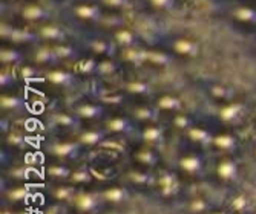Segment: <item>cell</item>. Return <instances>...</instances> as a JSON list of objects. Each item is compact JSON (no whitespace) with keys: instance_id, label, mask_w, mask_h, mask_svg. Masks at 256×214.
<instances>
[{"instance_id":"cell-47","label":"cell","mask_w":256,"mask_h":214,"mask_svg":"<svg viewBox=\"0 0 256 214\" xmlns=\"http://www.w3.org/2000/svg\"><path fill=\"white\" fill-rule=\"evenodd\" d=\"M152 3L158 8H169L174 5V0H152Z\"/></svg>"},{"instance_id":"cell-5","label":"cell","mask_w":256,"mask_h":214,"mask_svg":"<svg viewBox=\"0 0 256 214\" xmlns=\"http://www.w3.org/2000/svg\"><path fill=\"white\" fill-rule=\"evenodd\" d=\"M46 173H48V176L51 179H56V181H64V179H69L72 175V170L66 167V165H62V164H57V165H51V167H48V170H46Z\"/></svg>"},{"instance_id":"cell-15","label":"cell","mask_w":256,"mask_h":214,"mask_svg":"<svg viewBox=\"0 0 256 214\" xmlns=\"http://www.w3.org/2000/svg\"><path fill=\"white\" fill-rule=\"evenodd\" d=\"M102 107L96 106V104H82L77 107V115L82 118H86V120H90V118H97L102 115Z\"/></svg>"},{"instance_id":"cell-48","label":"cell","mask_w":256,"mask_h":214,"mask_svg":"<svg viewBox=\"0 0 256 214\" xmlns=\"http://www.w3.org/2000/svg\"><path fill=\"white\" fill-rule=\"evenodd\" d=\"M0 83H2V86L5 87V83H6V86H11V83H12V75L10 74V72H2V77H0Z\"/></svg>"},{"instance_id":"cell-14","label":"cell","mask_w":256,"mask_h":214,"mask_svg":"<svg viewBox=\"0 0 256 214\" xmlns=\"http://www.w3.org/2000/svg\"><path fill=\"white\" fill-rule=\"evenodd\" d=\"M241 112H242V106H241V104H230V106H226V107L220 112V116H221V120H222V121L232 123V121H235V120H236Z\"/></svg>"},{"instance_id":"cell-22","label":"cell","mask_w":256,"mask_h":214,"mask_svg":"<svg viewBox=\"0 0 256 214\" xmlns=\"http://www.w3.org/2000/svg\"><path fill=\"white\" fill-rule=\"evenodd\" d=\"M128 179L134 184V185H149L152 182V176L146 172H140V170H134L128 175Z\"/></svg>"},{"instance_id":"cell-2","label":"cell","mask_w":256,"mask_h":214,"mask_svg":"<svg viewBox=\"0 0 256 214\" xmlns=\"http://www.w3.org/2000/svg\"><path fill=\"white\" fill-rule=\"evenodd\" d=\"M216 175L221 181H232L238 175V162L230 158L222 159L216 167Z\"/></svg>"},{"instance_id":"cell-28","label":"cell","mask_w":256,"mask_h":214,"mask_svg":"<svg viewBox=\"0 0 256 214\" xmlns=\"http://www.w3.org/2000/svg\"><path fill=\"white\" fill-rule=\"evenodd\" d=\"M10 38L14 41H25V43H31V41L37 40L36 34H32L30 31H23V29H12Z\"/></svg>"},{"instance_id":"cell-12","label":"cell","mask_w":256,"mask_h":214,"mask_svg":"<svg viewBox=\"0 0 256 214\" xmlns=\"http://www.w3.org/2000/svg\"><path fill=\"white\" fill-rule=\"evenodd\" d=\"M48 80L58 86H68L74 81V75L69 72H63V70H54V72L48 74Z\"/></svg>"},{"instance_id":"cell-20","label":"cell","mask_w":256,"mask_h":214,"mask_svg":"<svg viewBox=\"0 0 256 214\" xmlns=\"http://www.w3.org/2000/svg\"><path fill=\"white\" fill-rule=\"evenodd\" d=\"M175 51L186 55H195L198 52V46L189 40H178L175 43Z\"/></svg>"},{"instance_id":"cell-1","label":"cell","mask_w":256,"mask_h":214,"mask_svg":"<svg viewBox=\"0 0 256 214\" xmlns=\"http://www.w3.org/2000/svg\"><path fill=\"white\" fill-rule=\"evenodd\" d=\"M156 185L160 188L161 195L164 198H174L180 192V181L175 173L164 172L161 173L160 178L156 179Z\"/></svg>"},{"instance_id":"cell-41","label":"cell","mask_w":256,"mask_h":214,"mask_svg":"<svg viewBox=\"0 0 256 214\" xmlns=\"http://www.w3.org/2000/svg\"><path fill=\"white\" fill-rule=\"evenodd\" d=\"M90 47L94 49L96 52H100V54H109V49H112V44L106 43V41H92L90 43Z\"/></svg>"},{"instance_id":"cell-25","label":"cell","mask_w":256,"mask_h":214,"mask_svg":"<svg viewBox=\"0 0 256 214\" xmlns=\"http://www.w3.org/2000/svg\"><path fill=\"white\" fill-rule=\"evenodd\" d=\"M76 14L82 18H97L100 15V9L90 5H80L76 8Z\"/></svg>"},{"instance_id":"cell-42","label":"cell","mask_w":256,"mask_h":214,"mask_svg":"<svg viewBox=\"0 0 256 214\" xmlns=\"http://www.w3.org/2000/svg\"><path fill=\"white\" fill-rule=\"evenodd\" d=\"M115 69H117V66H115V63H112V61H104L97 66V70L102 74H114Z\"/></svg>"},{"instance_id":"cell-39","label":"cell","mask_w":256,"mask_h":214,"mask_svg":"<svg viewBox=\"0 0 256 214\" xmlns=\"http://www.w3.org/2000/svg\"><path fill=\"white\" fill-rule=\"evenodd\" d=\"M174 124H175V127H178V129H190L192 121H190V118H189L188 115L180 113V115L175 116Z\"/></svg>"},{"instance_id":"cell-50","label":"cell","mask_w":256,"mask_h":214,"mask_svg":"<svg viewBox=\"0 0 256 214\" xmlns=\"http://www.w3.org/2000/svg\"><path fill=\"white\" fill-rule=\"evenodd\" d=\"M129 0H104V3L110 5V6H124L128 5Z\"/></svg>"},{"instance_id":"cell-18","label":"cell","mask_w":256,"mask_h":214,"mask_svg":"<svg viewBox=\"0 0 256 214\" xmlns=\"http://www.w3.org/2000/svg\"><path fill=\"white\" fill-rule=\"evenodd\" d=\"M36 60L40 63H57L60 60V57L57 55L56 49H51V47H42V49H38L36 54Z\"/></svg>"},{"instance_id":"cell-10","label":"cell","mask_w":256,"mask_h":214,"mask_svg":"<svg viewBox=\"0 0 256 214\" xmlns=\"http://www.w3.org/2000/svg\"><path fill=\"white\" fill-rule=\"evenodd\" d=\"M212 144L215 147L221 149V150H232L236 146V139H235V136L222 133V135H218V136L212 138Z\"/></svg>"},{"instance_id":"cell-30","label":"cell","mask_w":256,"mask_h":214,"mask_svg":"<svg viewBox=\"0 0 256 214\" xmlns=\"http://www.w3.org/2000/svg\"><path fill=\"white\" fill-rule=\"evenodd\" d=\"M143 139L148 141V142H152V144H154V142L161 139V129L158 126H149L143 132Z\"/></svg>"},{"instance_id":"cell-31","label":"cell","mask_w":256,"mask_h":214,"mask_svg":"<svg viewBox=\"0 0 256 214\" xmlns=\"http://www.w3.org/2000/svg\"><path fill=\"white\" fill-rule=\"evenodd\" d=\"M54 123L60 127H74L76 126V120L68 113H57L54 115Z\"/></svg>"},{"instance_id":"cell-32","label":"cell","mask_w":256,"mask_h":214,"mask_svg":"<svg viewBox=\"0 0 256 214\" xmlns=\"http://www.w3.org/2000/svg\"><path fill=\"white\" fill-rule=\"evenodd\" d=\"M126 58L129 61H134V63L148 61V51H143V49H128Z\"/></svg>"},{"instance_id":"cell-29","label":"cell","mask_w":256,"mask_h":214,"mask_svg":"<svg viewBox=\"0 0 256 214\" xmlns=\"http://www.w3.org/2000/svg\"><path fill=\"white\" fill-rule=\"evenodd\" d=\"M71 184H88L92 181V173L90 170H77V172H72L71 178H69Z\"/></svg>"},{"instance_id":"cell-45","label":"cell","mask_w":256,"mask_h":214,"mask_svg":"<svg viewBox=\"0 0 256 214\" xmlns=\"http://www.w3.org/2000/svg\"><path fill=\"white\" fill-rule=\"evenodd\" d=\"M78 67H80L82 72L89 74V72H92V69L96 67V64H94V61H92V60H88V61H82V63L78 64Z\"/></svg>"},{"instance_id":"cell-7","label":"cell","mask_w":256,"mask_h":214,"mask_svg":"<svg viewBox=\"0 0 256 214\" xmlns=\"http://www.w3.org/2000/svg\"><path fill=\"white\" fill-rule=\"evenodd\" d=\"M77 152V146L72 142H58V144L52 146L51 153L57 158H68L72 156Z\"/></svg>"},{"instance_id":"cell-11","label":"cell","mask_w":256,"mask_h":214,"mask_svg":"<svg viewBox=\"0 0 256 214\" xmlns=\"http://www.w3.org/2000/svg\"><path fill=\"white\" fill-rule=\"evenodd\" d=\"M104 138V133L103 132H97V130H89V132H84L78 142L83 146H98L100 142L103 141Z\"/></svg>"},{"instance_id":"cell-26","label":"cell","mask_w":256,"mask_h":214,"mask_svg":"<svg viewBox=\"0 0 256 214\" xmlns=\"http://www.w3.org/2000/svg\"><path fill=\"white\" fill-rule=\"evenodd\" d=\"M0 60L4 63H22L23 55L17 49H2V52H0Z\"/></svg>"},{"instance_id":"cell-49","label":"cell","mask_w":256,"mask_h":214,"mask_svg":"<svg viewBox=\"0 0 256 214\" xmlns=\"http://www.w3.org/2000/svg\"><path fill=\"white\" fill-rule=\"evenodd\" d=\"M8 142H10V144H12V146H18L20 142H22V136L20 135H16V133H10Z\"/></svg>"},{"instance_id":"cell-44","label":"cell","mask_w":256,"mask_h":214,"mask_svg":"<svg viewBox=\"0 0 256 214\" xmlns=\"http://www.w3.org/2000/svg\"><path fill=\"white\" fill-rule=\"evenodd\" d=\"M212 93L215 95V97H218V98H227L228 97V90L226 89V87H222V86H215L214 89H212Z\"/></svg>"},{"instance_id":"cell-17","label":"cell","mask_w":256,"mask_h":214,"mask_svg":"<svg viewBox=\"0 0 256 214\" xmlns=\"http://www.w3.org/2000/svg\"><path fill=\"white\" fill-rule=\"evenodd\" d=\"M158 109L161 110H180L181 109V101L176 97L172 95H166V97H161L156 103Z\"/></svg>"},{"instance_id":"cell-4","label":"cell","mask_w":256,"mask_h":214,"mask_svg":"<svg viewBox=\"0 0 256 214\" xmlns=\"http://www.w3.org/2000/svg\"><path fill=\"white\" fill-rule=\"evenodd\" d=\"M74 205L80 213H89L96 208L97 199L92 193H78L74 196Z\"/></svg>"},{"instance_id":"cell-33","label":"cell","mask_w":256,"mask_h":214,"mask_svg":"<svg viewBox=\"0 0 256 214\" xmlns=\"http://www.w3.org/2000/svg\"><path fill=\"white\" fill-rule=\"evenodd\" d=\"M20 104H22V101L18 97H6V95H4L2 100H0V106H2V109H6V110L18 109Z\"/></svg>"},{"instance_id":"cell-46","label":"cell","mask_w":256,"mask_h":214,"mask_svg":"<svg viewBox=\"0 0 256 214\" xmlns=\"http://www.w3.org/2000/svg\"><path fill=\"white\" fill-rule=\"evenodd\" d=\"M20 74H22L23 78H30V77H34L36 75V69L31 67V66H26V67H23L20 70Z\"/></svg>"},{"instance_id":"cell-13","label":"cell","mask_w":256,"mask_h":214,"mask_svg":"<svg viewBox=\"0 0 256 214\" xmlns=\"http://www.w3.org/2000/svg\"><path fill=\"white\" fill-rule=\"evenodd\" d=\"M23 17L28 18V20H42V18H48L50 14L46 9H43L42 6L38 5H30L26 6L25 9H23Z\"/></svg>"},{"instance_id":"cell-23","label":"cell","mask_w":256,"mask_h":214,"mask_svg":"<svg viewBox=\"0 0 256 214\" xmlns=\"http://www.w3.org/2000/svg\"><path fill=\"white\" fill-rule=\"evenodd\" d=\"M134 116L138 121H154L156 116V110L150 107H136L134 110Z\"/></svg>"},{"instance_id":"cell-38","label":"cell","mask_w":256,"mask_h":214,"mask_svg":"<svg viewBox=\"0 0 256 214\" xmlns=\"http://www.w3.org/2000/svg\"><path fill=\"white\" fill-rule=\"evenodd\" d=\"M54 49H56V52H57V55L60 58H74V57H77V52L72 49L71 46H57V47H54Z\"/></svg>"},{"instance_id":"cell-9","label":"cell","mask_w":256,"mask_h":214,"mask_svg":"<svg viewBox=\"0 0 256 214\" xmlns=\"http://www.w3.org/2000/svg\"><path fill=\"white\" fill-rule=\"evenodd\" d=\"M126 198V193L122 187H110L103 192V199L109 204H120Z\"/></svg>"},{"instance_id":"cell-21","label":"cell","mask_w":256,"mask_h":214,"mask_svg":"<svg viewBox=\"0 0 256 214\" xmlns=\"http://www.w3.org/2000/svg\"><path fill=\"white\" fill-rule=\"evenodd\" d=\"M74 193V188L69 187V185H57L54 190H52V198L58 202H64L68 199H71Z\"/></svg>"},{"instance_id":"cell-27","label":"cell","mask_w":256,"mask_h":214,"mask_svg":"<svg viewBox=\"0 0 256 214\" xmlns=\"http://www.w3.org/2000/svg\"><path fill=\"white\" fill-rule=\"evenodd\" d=\"M40 34L44 37V38H51V40H63L64 38V34L62 32L60 28L54 26V25H46L42 28Z\"/></svg>"},{"instance_id":"cell-8","label":"cell","mask_w":256,"mask_h":214,"mask_svg":"<svg viewBox=\"0 0 256 214\" xmlns=\"http://www.w3.org/2000/svg\"><path fill=\"white\" fill-rule=\"evenodd\" d=\"M109 132L114 133H128L130 130V121L126 118H112L106 124Z\"/></svg>"},{"instance_id":"cell-40","label":"cell","mask_w":256,"mask_h":214,"mask_svg":"<svg viewBox=\"0 0 256 214\" xmlns=\"http://www.w3.org/2000/svg\"><path fill=\"white\" fill-rule=\"evenodd\" d=\"M128 90L130 93H148L149 92V86L146 83H140V81H135V83H129L128 84Z\"/></svg>"},{"instance_id":"cell-34","label":"cell","mask_w":256,"mask_h":214,"mask_svg":"<svg viewBox=\"0 0 256 214\" xmlns=\"http://www.w3.org/2000/svg\"><path fill=\"white\" fill-rule=\"evenodd\" d=\"M235 15L242 21H256V9L252 8H240Z\"/></svg>"},{"instance_id":"cell-52","label":"cell","mask_w":256,"mask_h":214,"mask_svg":"<svg viewBox=\"0 0 256 214\" xmlns=\"http://www.w3.org/2000/svg\"><path fill=\"white\" fill-rule=\"evenodd\" d=\"M48 214H58V213H57V208H56V210L52 208V210H51V211H50Z\"/></svg>"},{"instance_id":"cell-16","label":"cell","mask_w":256,"mask_h":214,"mask_svg":"<svg viewBox=\"0 0 256 214\" xmlns=\"http://www.w3.org/2000/svg\"><path fill=\"white\" fill-rule=\"evenodd\" d=\"M136 159L148 167H152L158 162V153L154 149H142L136 153Z\"/></svg>"},{"instance_id":"cell-37","label":"cell","mask_w":256,"mask_h":214,"mask_svg":"<svg viewBox=\"0 0 256 214\" xmlns=\"http://www.w3.org/2000/svg\"><path fill=\"white\" fill-rule=\"evenodd\" d=\"M148 61H152L155 64H166L170 61V57L161 52H149L148 51Z\"/></svg>"},{"instance_id":"cell-6","label":"cell","mask_w":256,"mask_h":214,"mask_svg":"<svg viewBox=\"0 0 256 214\" xmlns=\"http://www.w3.org/2000/svg\"><path fill=\"white\" fill-rule=\"evenodd\" d=\"M250 205H252V199L248 198V195L241 193V195L235 196L234 199L230 201L228 208H230V211H234V213H244V211H247L250 208Z\"/></svg>"},{"instance_id":"cell-24","label":"cell","mask_w":256,"mask_h":214,"mask_svg":"<svg viewBox=\"0 0 256 214\" xmlns=\"http://www.w3.org/2000/svg\"><path fill=\"white\" fill-rule=\"evenodd\" d=\"M188 208H189V211H190L192 214H202V213L207 211L208 204H207V201H206L204 198L196 196V198H194V199L189 202Z\"/></svg>"},{"instance_id":"cell-36","label":"cell","mask_w":256,"mask_h":214,"mask_svg":"<svg viewBox=\"0 0 256 214\" xmlns=\"http://www.w3.org/2000/svg\"><path fill=\"white\" fill-rule=\"evenodd\" d=\"M28 192L25 187H17L14 190H11V192L8 193V199L12 201V202H18V201H23L26 198Z\"/></svg>"},{"instance_id":"cell-19","label":"cell","mask_w":256,"mask_h":214,"mask_svg":"<svg viewBox=\"0 0 256 214\" xmlns=\"http://www.w3.org/2000/svg\"><path fill=\"white\" fill-rule=\"evenodd\" d=\"M189 138L194 142H198V144H206V142H212V136L207 130L200 129V127H190L189 129Z\"/></svg>"},{"instance_id":"cell-43","label":"cell","mask_w":256,"mask_h":214,"mask_svg":"<svg viewBox=\"0 0 256 214\" xmlns=\"http://www.w3.org/2000/svg\"><path fill=\"white\" fill-rule=\"evenodd\" d=\"M102 101L106 103V104H120L123 101V97L122 95H110V93H106L102 97Z\"/></svg>"},{"instance_id":"cell-35","label":"cell","mask_w":256,"mask_h":214,"mask_svg":"<svg viewBox=\"0 0 256 214\" xmlns=\"http://www.w3.org/2000/svg\"><path fill=\"white\" fill-rule=\"evenodd\" d=\"M115 38H117V41L120 44H124V46H132L135 44V37L132 32L129 31H118L117 34H115Z\"/></svg>"},{"instance_id":"cell-51","label":"cell","mask_w":256,"mask_h":214,"mask_svg":"<svg viewBox=\"0 0 256 214\" xmlns=\"http://www.w3.org/2000/svg\"><path fill=\"white\" fill-rule=\"evenodd\" d=\"M210 214H228V210H216V211H212Z\"/></svg>"},{"instance_id":"cell-3","label":"cell","mask_w":256,"mask_h":214,"mask_svg":"<svg viewBox=\"0 0 256 214\" xmlns=\"http://www.w3.org/2000/svg\"><path fill=\"white\" fill-rule=\"evenodd\" d=\"M180 167L189 175H196L202 170V161L198 155H188L180 159Z\"/></svg>"}]
</instances>
